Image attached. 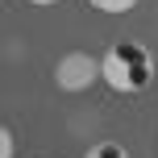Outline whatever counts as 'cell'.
<instances>
[{
  "mask_svg": "<svg viewBox=\"0 0 158 158\" xmlns=\"http://www.w3.org/2000/svg\"><path fill=\"white\" fill-rule=\"evenodd\" d=\"M100 79L117 96H142L154 83V54L142 42H133V38L112 42L104 50V58H100Z\"/></svg>",
  "mask_w": 158,
  "mask_h": 158,
  "instance_id": "6da1fadb",
  "label": "cell"
},
{
  "mask_svg": "<svg viewBox=\"0 0 158 158\" xmlns=\"http://www.w3.org/2000/svg\"><path fill=\"white\" fill-rule=\"evenodd\" d=\"M96 79H100V58L87 50H71L54 63V83L63 92H87Z\"/></svg>",
  "mask_w": 158,
  "mask_h": 158,
  "instance_id": "7a4b0ae2",
  "label": "cell"
},
{
  "mask_svg": "<svg viewBox=\"0 0 158 158\" xmlns=\"http://www.w3.org/2000/svg\"><path fill=\"white\" fill-rule=\"evenodd\" d=\"M83 158H133V154H129L121 142H96V146H92V150H87Z\"/></svg>",
  "mask_w": 158,
  "mask_h": 158,
  "instance_id": "3957f363",
  "label": "cell"
},
{
  "mask_svg": "<svg viewBox=\"0 0 158 158\" xmlns=\"http://www.w3.org/2000/svg\"><path fill=\"white\" fill-rule=\"evenodd\" d=\"M87 4H92V8H100V13H129L137 0H87Z\"/></svg>",
  "mask_w": 158,
  "mask_h": 158,
  "instance_id": "277c9868",
  "label": "cell"
},
{
  "mask_svg": "<svg viewBox=\"0 0 158 158\" xmlns=\"http://www.w3.org/2000/svg\"><path fill=\"white\" fill-rule=\"evenodd\" d=\"M0 158H13V133L0 125Z\"/></svg>",
  "mask_w": 158,
  "mask_h": 158,
  "instance_id": "5b68a950",
  "label": "cell"
},
{
  "mask_svg": "<svg viewBox=\"0 0 158 158\" xmlns=\"http://www.w3.org/2000/svg\"><path fill=\"white\" fill-rule=\"evenodd\" d=\"M29 4H38V8H50V4H58V0H29Z\"/></svg>",
  "mask_w": 158,
  "mask_h": 158,
  "instance_id": "8992f818",
  "label": "cell"
}]
</instances>
